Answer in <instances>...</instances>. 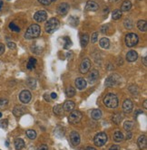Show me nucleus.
Returning <instances> with one entry per match:
<instances>
[{
	"instance_id": "1",
	"label": "nucleus",
	"mask_w": 147,
	"mask_h": 150,
	"mask_svg": "<svg viewBox=\"0 0 147 150\" xmlns=\"http://www.w3.org/2000/svg\"><path fill=\"white\" fill-rule=\"evenodd\" d=\"M40 33H41L40 26L38 25H32L29 26L27 30V32H25V38L28 39V40L36 38V37H38L40 35Z\"/></svg>"
},
{
	"instance_id": "2",
	"label": "nucleus",
	"mask_w": 147,
	"mask_h": 150,
	"mask_svg": "<svg viewBox=\"0 0 147 150\" xmlns=\"http://www.w3.org/2000/svg\"><path fill=\"white\" fill-rule=\"evenodd\" d=\"M104 104L109 109H114L118 106V98L113 93L107 94L104 99Z\"/></svg>"
},
{
	"instance_id": "3",
	"label": "nucleus",
	"mask_w": 147,
	"mask_h": 150,
	"mask_svg": "<svg viewBox=\"0 0 147 150\" xmlns=\"http://www.w3.org/2000/svg\"><path fill=\"white\" fill-rule=\"evenodd\" d=\"M59 25H60V23H59L58 19H56L55 17L50 18L45 25V32L46 33H48V34L54 33L55 30H57L59 28Z\"/></svg>"
},
{
	"instance_id": "4",
	"label": "nucleus",
	"mask_w": 147,
	"mask_h": 150,
	"mask_svg": "<svg viewBox=\"0 0 147 150\" xmlns=\"http://www.w3.org/2000/svg\"><path fill=\"white\" fill-rule=\"evenodd\" d=\"M125 44L128 47H134L136 44H138V41H139V37L137 35H135L134 33H130L128 34L126 36H125Z\"/></svg>"
},
{
	"instance_id": "5",
	"label": "nucleus",
	"mask_w": 147,
	"mask_h": 150,
	"mask_svg": "<svg viewBox=\"0 0 147 150\" xmlns=\"http://www.w3.org/2000/svg\"><path fill=\"white\" fill-rule=\"evenodd\" d=\"M107 139H108V137H107L106 134L104 133V132H100V133H98L96 137H94V145H96V147H102L107 142Z\"/></svg>"
},
{
	"instance_id": "6",
	"label": "nucleus",
	"mask_w": 147,
	"mask_h": 150,
	"mask_svg": "<svg viewBox=\"0 0 147 150\" xmlns=\"http://www.w3.org/2000/svg\"><path fill=\"white\" fill-rule=\"evenodd\" d=\"M82 113L78 110H74L70 112V115L68 116V121L71 124H77L82 119Z\"/></svg>"
},
{
	"instance_id": "7",
	"label": "nucleus",
	"mask_w": 147,
	"mask_h": 150,
	"mask_svg": "<svg viewBox=\"0 0 147 150\" xmlns=\"http://www.w3.org/2000/svg\"><path fill=\"white\" fill-rule=\"evenodd\" d=\"M119 80H120V77L117 74L110 75V76L106 80V87H113L118 83Z\"/></svg>"
},
{
	"instance_id": "8",
	"label": "nucleus",
	"mask_w": 147,
	"mask_h": 150,
	"mask_svg": "<svg viewBox=\"0 0 147 150\" xmlns=\"http://www.w3.org/2000/svg\"><path fill=\"white\" fill-rule=\"evenodd\" d=\"M90 68H91V61L89 60L88 58L84 59L82 63L80 64V68H79L80 72L85 74V73L88 72V71L90 70Z\"/></svg>"
},
{
	"instance_id": "9",
	"label": "nucleus",
	"mask_w": 147,
	"mask_h": 150,
	"mask_svg": "<svg viewBox=\"0 0 147 150\" xmlns=\"http://www.w3.org/2000/svg\"><path fill=\"white\" fill-rule=\"evenodd\" d=\"M31 98H32V95H31L29 90H23L21 92V93L19 94V100L22 103L27 104L31 100Z\"/></svg>"
},
{
	"instance_id": "10",
	"label": "nucleus",
	"mask_w": 147,
	"mask_h": 150,
	"mask_svg": "<svg viewBox=\"0 0 147 150\" xmlns=\"http://www.w3.org/2000/svg\"><path fill=\"white\" fill-rule=\"evenodd\" d=\"M69 8L70 7L67 3H61L59 6L57 7L56 12L60 15H65L68 13V11H69Z\"/></svg>"
},
{
	"instance_id": "11",
	"label": "nucleus",
	"mask_w": 147,
	"mask_h": 150,
	"mask_svg": "<svg viewBox=\"0 0 147 150\" xmlns=\"http://www.w3.org/2000/svg\"><path fill=\"white\" fill-rule=\"evenodd\" d=\"M47 18V13L45 11H44V10H41V11H38L36 12L35 15H34V19L36 21V22H44V21H45Z\"/></svg>"
},
{
	"instance_id": "12",
	"label": "nucleus",
	"mask_w": 147,
	"mask_h": 150,
	"mask_svg": "<svg viewBox=\"0 0 147 150\" xmlns=\"http://www.w3.org/2000/svg\"><path fill=\"white\" fill-rule=\"evenodd\" d=\"M70 141L73 146H78L80 143V135L76 131H73L70 134Z\"/></svg>"
},
{
	"instance_id": "13",
	"label": "nucleus",
	"mask_w": 147,
	"mask_h": 150,
	"mask_svg": "<svg viewBox=\"0 0 147 150\" xmlns=\"http://www.w3.org/2000/svg\"><path fill=\"white\" fill-rule=\"evenodd\" d=\"M25 111H27V109H25L24 106L18 105V106H15L14 108L13 113L15 117H21L25 113Z\"/></svg>"
},
{
	"instance_id": "14",
	"label": "nucleus",
	"mask_w": 147,
	"mask_h": 150,
	"mask_svg": "<svg viewBox=\"0 0 147 150\" xmlns=\"http://www.w3.org/2000/svg\"><path fill=\"white\" fill-rule=\"evenodd\" d=\"M133 102L131 101L130 100H124V102L123 104V110L124 113H130L131 111L133 110Z\"/></svg>"
},
{
	"instance_id": "15",
	"label": "nucleus",
	"mask_w": 147,
	"mask_h": 150,
	"mask_svg": "<svg viewBox=\"0 0 147 150\" xmlns=\"http://www.w3.org/2000/svg\"><path fill=\"white\" fill-rule=\"evenodd\" d=\"M85 8H86V11H96V10H98L99 7H98L97 3H96L94 1H91V0H89V1H87Z\"/></svg>"
},
{
	"instance_id": "16",
	"label": "nucleus",
	"mask_w": 147,
	"mask_h": 150,
	"mask_svg": "<svg viewBox=\"0 0 147 150\" xmlns=\"http://www.w3.org/2000/svg\"><path fill=\"white\" fill-rule=\"evenodd\" d=\"M86 81L84 78H77L76 80V86L78 90H84L86 87Z\"/></svg>"
},
{
	"instance_id": "17",
	"label": "nucleus",
	"mask_w": 147,
	"mask_h": 150,
	"mask_svg": "<svg viewBox=\"0 0 147 150\" xmlns=\"http://www.w3.org/2000/svg\"><path fill=\"white\" fill-rule=\"evenodd\" d=\"M137 144H138V147L140 149H145L147 147V138L145 135L141 136L138 140H137Z\"/></svg>"
},
{
	"instance_id": "18",
	"label": "nucleus",
	"mask_w": 147,
	"mask_h": 150,
	"mask_svg": "<svg viewBox=\"0 0 147 150\" xmlns=\"http://www.w3.org/2000/svg\"><path fill=\"white\" fill-rule=\"evenodd\" d=\"M98 77H99V72L96 71V70H94V71H92L90 72V74L88 75V81H89V82H90L91 84L94 83V82L97 81Z\"/></svg>"
},
{
	"instance_id": "19",
	"label": "nucleus",
	"mask_w": 147,
	"mask_h": 150,
	"mask_svg": "<svg viewBox=\"0 0 147 150\" xmlns=\"http://www.w3.org/2000/svg\"><path fill=\"white\" fill-rule=\"evenodd\" d=\"M137 58H138V53L135 51H130L126 54V60L130 62H135L136 60H137Z\"/></svg>"
},
{
	"instance_id": "20",
	"label": "nucleus",
	"mask_w": 147,
	"mask_h": 150,
	"mask_svg": "<svg viewBox=\"0 0 147 150\" xmlns=\"http://www.w3.org/2000/svg\"><path fill=\"white\" fill-rule=\"evenodd\" d=\"M75 106H76V104H75V102L74 101H72V100H67V101H65V102L64 103V106H63V109H64V110L65 111H72L74 109H75Z\"/></svg>"
},
{
	"instance_id": "21",
	"label": "nucleus",
	"mask_w": 147,
	"mask_h": 150,
	"mask_svg": "<svg viewBox=\"0 0 147 150\" xmlns=\"http://www.w3.org/2000/svg\"><path fill=\"white\" fill-rule=\"evenodd\" d=\"M132 8V3H131L129 0H125L124 3L122 4V7H121V11L124 12H127Z\"/></svg>"
},
{
	"instance_id": "22",
	"label": "nucleus",
	"mask_w": 147,
	"mask_h": 150,
	"mask_svg": "<svg viewBox=\"0 0 147 150\" xmlns=\"http://www.w3.org/2000/svg\"><path fill=\"white\" fill-rule=\"evenodd\" d=\"M91 117L94 120H98L102 117V111L100 110H93L91 112Z\"/></svg>"
},
{
	"instance_id": "23",
	"label": "nucleus",
	"mask_w": 147,
	"mask_h": 150,
	"mask_svg": "<svg viewBox=\"0 0 147 150\" xmlns=\"http://www.w3.org/2000/svg\"><path fill=\"white\" fill-rule=\"evenodd\" d=\"M25 147V142L23 139L21 138H17L15 140V147L17 150H21Z\"/></svg>"
},
{
	"instance_id": "24",
	"label": "nucleus",
	"mask_w": 147,
	"mask_h": 150,
	"mask_svg": "<svg viewBox=\"0 0 147 150\" xmlns=\"http://www.w3.org/2000/svg\"><path fill=\"white\" fill-rule=\"evenodd\" d=\"M64 109H63V106L58 104L54 107V113L57 116H63L64 115Z\"/></svg>"
},
{
	"instance_id": "25",
	"label": "nucleus",
	"mask_w": 147,
	"mask_h": 150,
	"mask_svg": "<svg viewBox=\"0 0 147 150\" xmlns=\"http://www.w3.org/2000/svg\"><path fill=\"white\" fill-rule=\"evenodd\" d=\"M137 27L142 32H146L147 30V24L145 20H140L137 23Z\"/></svg>"
},
{
	"instance_id": "26",
	"label": "nucleus",
	"mask_w": 147,
	"mask_h": 150,
	"mask_svg": "<svg viewBox=\"0 0 147 150\" xmlns=\"http://www.w3.org/2000/svg\"><path fill=\"white\" fill-rule=\"evenodd\" d=\"M113 138L115 142H121L124 140V135L121 131H116L113 136Z\"/></svg>"
},
{
	"instance_id": "27",
	"label": "nucleus",
	"mask_w": 147,
	"mask_h": 150,
	"mask_svg": "<svg viewBox=\"0 0 147 150\" xmlns=\"http://www.w3.org/2000/svg\"><path fill=\"white\" fill-rule=\"evenodd\" d=\"M100 46L104 49H108L109 46H110V41L108 38H106V37H104L100 40Z\"/></svg>"
},
{
	"instance_id": "28",
	"label": "nucleus",
	"mask_w": 147,
	"mask_h": 150,
	"mask_svg": "<svg viewBox=\"0 0 147 150\" xmlns=\"http://www.w3.org/2000/svg\"><path fill=\"white\" fill-rule=\"evenodd\" d=\"M88 42H89V36L87 34H85V35H83L81 36V46L82 47H86L88 44Z\"/></svg>"
},
{
	"instance_id": "29",
	"label": "nucleus",
	"mask_w": 147,
	"mask_h": 150,
	"mask_svg": "<svg viewBox=\"0 0 147 150\" xmlns=\"http://www.w3.org/2000/svg\"><path fill=\"white\" fill-rule=\"evenodd\" d=\"M35 64H36V60H35V59L34 57H31V58L29 59L28 62H27V67L28 70H33V69L35 67Z\"/></svg>"
},
{
	"instance_id": "30",
	"label": "nucleus",
	"mask_w": 147,
	"mask_h": 150,
	"mask_svg": "<svg viewBox=\"0 0 147 150\" xmlns=\"http://www.w3.org/2000/svg\"><path fill=\"white\" fill-rule=\"evenodd\" d=\"M112 17L114 20H118L120 19L121 17H122V11L121 10H114V11L113 12L112 14Z\"/></svg>"
},
{
	"instance_id": "31",
	"label": "nucleus",
	"mask_w": 147,
	"mask_h": 150,
	"mask_svg": "<svg viewBox=\"0 0 147 150\" xmlns=\"http://www.w3.org/2000/svg\"><path fill=\"white\" fill-rule=\"evenodd\" d=\"M122 119H123V116L120 113H115L113 116V121L115 123V124H119V123L122 121Z\"/></svg>"
},
{
	"instance_id": "32",
	"label": "nucleus",
	"mask_w": 147,
	"mask_h": 150,
	"mask_svg": "<svg viewBox=\"0 0 147 150\" xmlns=\"http://www.w3.org/2000/svg\"><path fill=\"white\" fill-rule=\"evenodd\" d=\"M65 94L67 97H73V96L76 95V90L73 87H68L65 90Z\"/></svg>"
},
{
	"instance_id": "33",
	"label": "nucleus",
	"mask_w": 147,
	"mask_h": 150,
	"mask_svg": "<svg viewBox=\"0 0 147 150\" xmlns=\"http://www.w3.org/2000/svg\"><path fill=\"white\" fill-rule=\"evenodd\" d=\"M124 127L126 131H130L134 127V123L132 121H125L124 124Z\"/></svg>"
},
{
	"instance_id": "34",
	"label": "nucleus",
	"mask_w": 147,
	"mask_h": 150,
	"mask_svg": "<svg viewBox=\"0 0 147 150\" xmlns=\"http://www.w3.org/2000/svg\"><path fill=\"white\" fill-rule=\"evenodd\" d=\"M64 41H65L64 48H65V49H69V48L71 47V45H72V42H71L70 38L66 36V37H65V38H64Z\"/></svg>"
},
{
	"instance_id": "35",
	"label": "nucleus",
	"mask_w": 147,
	"mask_h": 150,
	"mask_svg": "<svg viewBox=\"0 0 147 150\" xmlns=\"http://www.w3.org/2000/svg\"><path fill=\"white\" fill-rule=\"evenodd\" d=\"M27 136L30 138V139H35L36 137V132L35 130L29 129L27 131Z\"/></svg>"
},
{
	"instance_id": "36",
	"label": "nucleus",
	"mask_w": 147,
	"mask_h": 150,
	"mask_svg": "<svg viewBox=\"0 0 147 150\" xmlns=\"http://www.w3.org/2000/svg\"><path fill=\"white\" fill-rule=\"evenodd\" d=\"M9 29L14 31V32H17V33H19V32H20V28L18 27L17 25H15L14 23H10L9 24Z\"/></svg>"
},
{
	"instance_id": "37",
	"label": "nucleus",
	"mask_w": 147,
	"mask_h": 150,
	"mask_svg": "<svg viewBox=\"0 0 147 150\" xmlns=\"http://www.w3.org/2000/svg\"><path fill=\"white\" fill-rule=\"evenodd\" d=\"M124 25L125 26V28H127V29H131L133 27V22L130 19H125L124 22Z\"/></svg>"
},
{
	"instance_id": "38",
	"label": "nucleus",
	"mask_w": 147,
	"mask_h": 150,
	"mask_svg": "<svg viewBox=\"0 0 147 150\" xmlns=\"http://www.w3.org/2000/svg\"><path fill=\"white\" fill-rule=\"evenodd\" d=\"M129 90L130 92L132 93L133 95H137L138 94V89L136 86H134V85H133V86H130L129 87Z\"/></svg>"
},
{
	"instance_id": "39",
	"label": "nucleus",
	"mask_w": 147,
	"mask_h": 150,
	"mask_svg": "<svg viewBox=\"0 0 147 150\" xmlns=\"http://www.w3.org/2000/svg\"><path fill=\"white\" fill-rule=\"evenodd\" d=\"M55 1H56V0H38V2L42 5H44V6H48V5Z\"/></svg>"
},
{
	"instance_id": "40",
	"label": "nucleus",
	"mask_w": 147,
	"mask_h": 150,
	"mask_svg": "<svg viewBox=\"0 0 147 150\" xmlns=\"http://www.w3.org/2000/svg\"><path fill=\"white\" fill-rule=\"evenodd\" d=\"M8 104V100L6 99H0V108H5Z\"/></svg>"
},
{
	"instance_id": "41",
	"label": "nucleus",
	"mask_w": 147,
	"mask_h": 150,
	"mask_svg": "<svg viewBox=\"0 0 147 150\" xmlns=\"http://www.w3.org/2000/svg\"><path fill=\"white\" fill-rule=\"evenodd\" d=\"M27 84L31 88H35V79H28L27 80Z\"/></svg>"
},
{
	"instance_id": "42",
	"label": "nucleus",
	"mask_w": 147,
	"mask_h": 150,
	"mask_svg": "<svg viewBox=\"0 0 147 150\" xmlns=\"http://www.w3.org/2000/svg\"><path fill=\"white\" fill-rule=\"evenodd\" d=\"M8 126V121L7 119H3L0 121V127H1L2 128H7Z\"/></svg>"
},
{
	"instance_id": "43",
	"label": "nucleus",
	"mask_w": 147,
	"mask_h": 150,
	"mask_svg": "<svg viewBox=\"0 0 147 150\" xmlns=\"http://www.w3.org/2000/svg\"><path fill=\"white\" fill-rule=\"evenodd\" d=\"M97 37H98V33L97 32H94V33L92 35V38H91V41L93 44H94L96 41H97Z\"/></svg>"
},
{
	"instance_id": "44",
	"label": "nucleus",
	"mask_w": 147,
	"mask_h": 150,
	"mask_svg": "<svg viewBox=\"0 0 147 150\" xmlns=\"http://www.w3.org/2000/svg\"><path fill=\"white\" fill-rule=\"evenodd\" d=\"M7 46H8L9 49H13V50L15 49V47H17V45H15V42H7Z\"/></svg>"
},
{
	"instance_id": "45",
	"label": "nucleus",
	"mask_w": 147,
	"mask_h": 150,
	"mask_svg": "<svg viewBox=\"0 0 147 150\" xmlns=\"http://www.w3.org/2000/svg\"><path fill=\"white\" fill-rule=\"evenodd\" d=\"M4 52H5V45L0 42V55L3 54Z\"/></svg>"
},
{
	"instance_id": "46",
	"label": "nucleus",
	"mask_w": 147,
	"mask_h": 150,
	"mask_svg": "<svg viewBox=\"0 0 147 150\" xmlns=\"http://www.w3.org/2000/svg\"><path fill=\"white\" fill-rule=\"evenodd\" d=\"M37 150H48V147L46 145H41Z\"/></svg>"
},
{
	"instance_id": "47",
	"label": "nucleus",
	"mask_w": 147,
	"mask_h": 150,
	"mask_svg": "<svg viewBox=\"0 0 147 150\" xmlns=\"http://www.w3.org/2000/svg\"><path fill=\"white\" fill-rule=\"evenodd\" d=\"M107 29H108V25H103L102 27H101V32H102V33H106V32L107 31Z\"/></svg>"
},
{
	"instance_id": "48",
	"label": "nucleus",
	"mask_w": 147,
	"mask_h": 150,
	"mask_svg": "<svg viewBox=\"0 0 147 150\" xmlns=\"http://www.w3.org/2000/svg\"><path fill=\"white\" fill-rule=\"evenodd\" d=\"M109 150H120V147L117 146V145H114V146L109 148Z\"/></svg>"
},
{
	"instance_id": "49",
	"label": "nucleus",
	"mask_w": 147,
	"mask_h": 150,
	"mask_svg": "<svg viewBox=\"0 0 147 150\" xmlns=\"http://www.w3.org/2000/svg\"><path fill=\"white\" fill-rule=\"evenodd\" d=\"M51 98L52 99H56L57 98V95H56V93H55V92H53V93H51Z\"/></svg>"
},
{
	"instance_id": "50",
	"label": "nucleus",
	"mask_w": 147,
	"mask_h": 150,
	"mask_svg": "<svg viewBox=\"0 0 147 150\" xmlns=\"http://www.w3.org/2000/svg\"><path fill=\"white\" fill-rule=\"evenodd\" d=\"M127 139H131L132 138V133H131L130 131H128V133H127Z\"/></svg>"
},
{
	"instance_id": "51",
	"label": "nucleus",
	"mask_w": 147,
	"mask_h": 150,
	"mask_svg": "<svg viewBox=\"0 0 147 150\" xmlns=\"http://www.w3.org/2000/svg\"><path fill=\"white\" fill-rule=\"evenodd\" d=\"M146 60H147V58H146V56H144V57L143 58V62H144V66H147Z\"/></svg>"
},
{
	"instance_id": "52",
	"label": "nucleus",
	"mask_w": 147,
	"mask_h": 150,
	"mask_svg": "<svg viewBox=\"0 0 147 150\" xmlns=\"http://www.w3.org/2000/svg\"><path fill=\"white\" fill-rule=\"evenodd\" d=\"M44 96H45V100H46V101H50V98H49V96H48V98H47V94H45Z\"/></svg>"
},
{
	"instance_id": "53",
	"label": "nucleus",
	"mask_w": 147,
	"mask_h": 150,
	"mask_svg": "<svg viewBox=\"0 0 147 150\" xmlns=\"http://www.w3.org/2000/svg\"><path fill=\"white\" fill-rule=\"evenodd\" d=\"M144 109H147V100H146L144 101Z\"/></svg>"
},
{
	"instance_id": "54",
	"label": "nucleus",
	"mask_w": 147,
	"mask_h": 150,
	"mask_svg": "<svg viewBox=\"0 0 147 150\" xmlns=\"http://www.w3.org/2000/svg\"><path fill=\"white\" fill-rule=\"evenodd\" d=\"M86 150H96V149L94 148V147H87Z\"/></svg>"
},
{
	"instance_id": "55",
	"label": "nucleus",
	"mask_w": 147,
	"mask_h": 150,
	"mask_svg": "<svg viewBox=\"0 0 147 150\" xmlns=\"http://www.w3.org/2000/svg\"><path fill=\"white\" fill-rule=\"evenodd\" d=\"M2 7H3V1H0V10H1Z\"/></svg>"
},
{
	"instance_id": "56",
	"label": "nucleus",
	"mask_w": 147,
	"mask_h": 150,
	"mask_svg": "<svg viewBox=\"0 0 147 150\" xmlns=\"http://www.w3.org/2000/svg\"><path fill=\"white\" fill-rule=\"evenodd\" d=\"M110 2H114V3H115V2H118L119 0H109Z\"/></svg>"
},
{
	"instance_id": "57",
	"label": "nucleus",
	"mask_w": 147,
	"mask_h": 150,
	"mask_svg": "<svg viewBox=\"0 0 147 150\" xmlns=\"http://www.w3.org/2000/svg\"><path fill=\"white\" fill-rule=\"evenodd\" d=\"M2 117V113H1V112H0V117Z\"/></svg>"
},
{
	"instance_id": "58",
	"label": "nucleus",
	"mask_w": 147,
	"mask_h": 150,
	"mask_svg": "<svg viewBox=\"0 0 147 150\" xmlns=\"http://www.w3.org/2000/svg\"><path fill=\"white\" fill-rule=\"evenodd\" d=\"M81 150H85V149H81Z\"/></svg>"
}]
</instances>
